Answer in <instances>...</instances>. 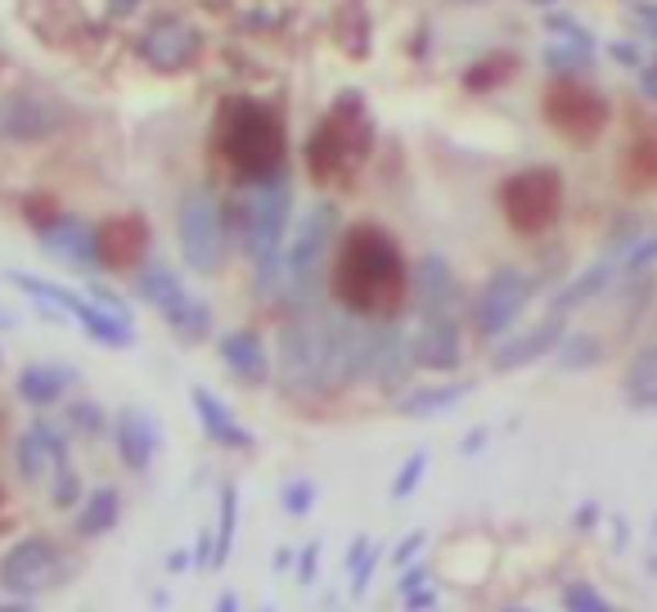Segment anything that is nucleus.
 <instances>
[{"label": "nucleus", "instance_id": "16", "mask_svg": "<svg viewBox=\"0 0 657 612\" xmlns=\"http://www.w3.org/2000/svg\"><path fill=\"white\" fill-rule=\"evenodd\" d=\"M203 51V36L190 27V23H180V19H163L154 23L145 36H140V55H145V64L154 73H180V68H190Z\"/></svg>", "mask_w": 657, "mask_h": 612}, {"label": "nucleus", "instance_id": "12", "mask_svg": "<svg viewBox=\"0 0 657 612\" xmlns=\"http://www.w3.org/2000/svg\"><path fill=\"white\" fill-rule=\"evenodd\" d=\"M14 468L27 487L51 482L59 468H68V429H59L55 419H36L14 446Z\"/></svg>", "mask_w": 657, "mask_h": 612}, {"label": "nucleus", "instance_id": "4", "mask_svg": "<svg viewBox=\"0 0 657 612\" xmlns=\"http://www.w3.org/2000/svg\"><path fill=\"white\" fill-rule=\"evenodd\" d=\"M293 221V180L279 171L261 180L248 199V253L257 262V289H275V279L285 275V234Z\"/></svg>", "mask_w": 657, "mask_h": 612}, {"label": "nucleus", "instance_id": "25", "mask_svg": "<svg viewBox=\"0 0 657 612\" xmlns=\"http://www.w3.org/2000/svg\"><path fill=\"white\" fill-rule=\"evenodd\" d=\"M190 401H194V414H199V423H203V433H208L221 450H253V433L244 429L240 419H234V410H230L221 397H212L208 388H194Z\"/></svg>", "mask_w": 657, "mask_h": 612}, {"label": "nucleus", "instance_id": "5", "mask_svg": "<svg viewBox=\"0 0 657 612\" xmlns=\"http://www.w3.org/2000/svg\"><path fill=\"white\" fill-rule=\"evenodd\" d=\"M135 293L145 298L167 324H171V334L185 338V343H203L212 334V307L203 298H194L190 289H185V279L167 266V262H149V266H140L135 275Z\"/></svg>", "mask_w": 657, "mask_h": 612}, {"label": "nucleus", "instance_id": "7", "mask_svg": "<svg viewBox=\"0 0 657 612\" xmlns=\"http://www.w3.org/2000/svg\"><path fill=\"white\" fill-rule=\"evenodd\" d=\"M500 212H504L509 230L536 240L563 212V176L554 167H527L519 176H509L500 185Z\"/></svg>", "mask_w": 657, "mask_h": 612}, {"label": "nucleus", "instance_id": "26", "mask_svg": "<svg viewBox=\"0 0 657 612\" xmlns=\"http://www.w3.org/2000/svg\"><path fill=\"white\" fill-rule=\"evenodd\" d=\"M414 369H419V360H414V338L401 334V329H392V324H383L379 356H374L369 379L379 383L383 392H397V388H405V379H410Z\"/></svg>", "mask_w": 657, "mask_h": 612}, {"label": "nucleus", "instance_id": "34", "mask_svg": "<svg viewBox=\"0 0 657 612\" xmlns=\"http://www.w3.org/2000/svg\"><path fill=\"white\" fill-rule=\"evenodd\" d=\"M599 360V338H590V334H563V343H558V365L563 369H590Z\"/></svg>", "mask_w": 657, "mask_h": 612}, {"label": "nucleus", "instance_id": "2", "mask_svg": "<svg viewBox=\"0 0 657 612\" xmlns=\"http://www.w3.org/2000/svg\"><path fill=\"white\" fill-rule=\"evenodd\" d=\"M212 145H216V154L230 163L234 176L261 185V180H270V176L285 171L289 131H285V118H279L270 104H261V100H253V96H230V100H221V109H216Z\"/></svg>", "mask_w": 657, "mask_h": 612}, {"label": "nucleus", "instance_id": "14", "mask_svg": "<svg viewBox=\"0 0 657 612\" xmlns=\"http://www.w3.org/2000/svg\"><path fill=\"white\" fill-rule=\"evenodd\" d=\"M410 302L419 315H459L464 293H459V279L450 270V262L442 253H424L410 270Z\"/></svg>", "mask_w": 657, "mask_h": 612}, {"label": "nucleus", "instance_id": "37", "mask_svg": "<svg viewBox=\"0 0 657 612\" xmlns=\"http://www.w3.org/2000/svg\"><path fill=\"white\" fill-rule=\"evenodd\" d=\"M315 500H320L315 478H298V482H289L285 491H279V504H285L289 518H307V513L315 509Z\"/></svg>", "mask_w": 657, "mask_h": 612}, {"label": "nucleus", "instance_id": "18", "mask_svg": "<svg viewBox=\"0 0 657 612\" xmlns=\"http://www.w3.org/2000/svg\"><path fill=\"white\" fill-rule=\"evenodd\" d=\"M320 365H324V334L320 320H298L285 329V343H279V374H285L289 388H320Z\"/></svg>", "mask_w": 657, "mask_h": 612}, {"label": "nucleus", "instance_id": "1", "mask_svg": "<svg viewBox=\"0 0 657 612\" xmlns=\"http://www.w3.org/2000/svg\"><path fill=\"white\" fill-rule=\"evenodd\" d=\"M334 298L365 320H392L410 302V266L383 225H352L334 253Z\"/></svg>", "mask_w": 657, "mask_h": 612}, {"label": "nucleus", "instance_id": "23", "mask_svg": "<svg viewBox=\"0 0 657 612\" xmlns=\"http://www.w3.org/2000/svg\"><path fill=\"white\" fill-rule=\"evenodd\" d=\"M216 352H221V360L230 365L234 379H244V383H253V388L270 379V352H266V343H261L257 329H234V334H221Z\"/></svg>", "mask_w": 657, "mask_h": 612}, {"label": "nucleus", "instance_id": "59", "mask_svg": "<svg viewBox=\"0 0 657 612\" xmlns=\"http://www.w3.org/2000/svg\"><path fill=\"white\" fill-rule=\"evenodd\" d=\"M261 612H275V608H270V603H266V608H261Z\"/></svg>", "mask_w": 657, "mask_h": 612}, {"label": "nucleus", "instance_id": "53", "mask_svg": "<svg viewBox=\"0 0 657 612\" xmlns=\"http://www.w3.org/2000/svg\"><path fill=\"white\" fill-rule=\"evenodd\" d=\"M482 446H487V429H478V433L464 437V455H474V450H482Z\"/></svg>", "mask_w": 657, "mask_h": 612}, {"label": "nucleus", "instance_id": "9", "mask_svg": "<svg viewBox=\"0 0 657 612\" xmlns=\"http://www.w3.org/2000/svg\"><path fill=\"white\" fill-rule=\"evenodd\" d=\"M536 298V279L519 266H500L487 285L478 289V298L468 302V324H474V334L495 343L504 338L513 324H519V315L527 311V302Z\"/></svg>", "mask_w": 657, "mask_h": 612}, {"label": "nucleus", "instance_id": "52", "mask_svg": "<svg viewBox=\"0 0 657 612\" xmlns=\"http://www.w3.org/2000/svg\"><path fill=\"white\" fill-rule=\"evenodd\" d=\"M289 563H293V549H289V545H279V549H275V572L285 577V572H289Z\"/></svg>", "mask_w": 657, "mask_h": 612}, {"label": "nucleus", "instance_id": "40", "mask_svg": "<svg viewBox=\"0 0 657 612\" xmlns=\"http://www.w3.org/2000/svg\"><path fill=\"white\" fill-rule=\"evenodd\" d=\"M379 558H383V545H369V549L360 554L356 568H347V577H352V599L365 594V586L374 581V568H379Z\"/></svg>", "mask_w": 657, "mask_h": 612}, {"label": "nucleus", "instance_id": "55", "mask_svg": "<svg viewBox=\"0 0 657 612\" xmlns=\"http://www.w3.org/2000/svg\"><path fill=\"white\" fill-rule=\"evenodd\" d=\"M639 90H644L648 100H657V68H648V73L639 77Z\"/></svg>", "mask_w": 657, "mask_h": 612}, {"label": "nucleus", "instance_id": "49", "mask_svg": "<svg viewBox=\"0 0 657 612\" xmlns=\"http://www.w3.org/2000/svg\"><path fill=\"white\" fill-rule=\"evenodd\" d=\"M635 19L657 36V5H635Z\"/></svg>", "mask_w": 657, "mask_h": 612}, {"label": "nucleus", "instance_id": "36", "mask_svg": "<svg viewBox=\"0 0 657 612\" xmlns=\"http://www.w3.org/2000/svg\"><path fill=\"white\" fill-rule=\"evenodd\" d=\"M86 500V487H81V478H77V468L68 464V468H59V474L51 478V504L55 509H73L77 513V504Z\"/></svg>", "mask_w": 657, "mask_h": 612}, {"label": "nucleus", "instance_id": "51", "mask_svg": "<svg viewBox=\"0 0 657 612\" xmlns=\"http://www.w3.org/2000/svg\"><path fill=\"white\" fill-rule=\"evenodd\" d=\"M0 612H36V608H32V599H23V594H14L10 603H5V599H0Z\"/></svg>", "mask_w": 657, "mask_h": 612}, {"label": "nucleus", "instance_id": "22", "mask_svg": "<svg viewBox=\"0 0 657 612\" xmlns=\"http://www.w3.org/2000/svg\"><path fill=\"white\" fill-rule=\"evenodd\" d=\"M563 334H568V315H554V311H549L541 324L523 329V334H513V338L495 352V369H523V365H532V360L558 352Z\"/></svg>", "mask_w": 657, "mask_h": 612}, {"label": "nucleus", "instance_id": "21", "mask_svg": "<svg viewBox=\"0 0 657 612\" xmlns=\"http://www.w3.org/2000/svg\"><path fill=\"white\" fill-rule=\"evenodd\" d=\"M77 383H81V374L73 365H64V360H32V365L19 369L14 392H19V401L45 410V405H59Z\"/></svg>", "mask_w": 657, "mask_h": 612}, {"label": "nucleus", "instance_id": "15", "mask_svg": "<svg viewBox=\"0 0 657 612\" xmlns=\"http://www.w3.org/2000/svg\"><path fill=\"white\" fill-rule=\"evenodd\" d=\"M109 433H113V450L118 459L131 468V474H149L158 450H163V429H158V419L145 414L140 405H122L109 423Z\"/></svg>", "mask_w": 657, "mask_h": 612}, {"label": "nucleus", "instance_id": "3", "mask_svg": "<svg viewBox=\"0 0 657 612\" xmlns=\"http://www.w3.org/2000/svg\"><path fill=\"white\" fill-rule=\"evenodd\" d=\"M374 149V122L356 96H343L307 140V171L315 185H347Z\"/></svg>", "mask_w": 657, "mask_h": 612}, {"label": "nucleus", "instance_id": "29", "mask_svg": "<svg viewBox=\"0 0 657 612\" xmlns=\"http://www.w3.org/2000/svg\"><path fill=\"white\" fill-rule=\"evenodd\" d=\"M468 392H474V383H468V379L437 383V388H405V392L397 397V414H405V419H428V414H442V410L459 405Z\"/></svg>", "mask_w": 657, "mask_h": 612}, {"label": "nucleus", "instance_id": "56", "mask_svg": "<svg viewBox=\"0 0 657 612\" xmlns=\"http://www.w3.org/2000/svg\"><path fill=\"white\" fill-rule=\"evenodd\" d=\"M140 5H145V0H109V10H118V14H131Z\"/></svg>", "mask_w": 657, "mask_h": 612}, {"label": "nucleus", "instance_id": "17", "mask_svg": "<svg viewBox=\"0 0 657 612\" xmlns=\"http://www.w3.org/2000/svg\"><path fill=\"white\" fill-rule=\"evenodd\" d=\"M36 240L45 253H55L73 270H100V234L81 216H55L36 230Z\"/></svg>", "mask_w": 657, "mask_h": 612}, {"label": "nucleus", "instance_id": "13", "mask_svg": "<svg viewBox=\"0 0 657 612\" xmlns=\"http://www.w3.org/2000/svg\"><path fill=\"white\" fill-rule=\"evenodd\" d=\"M68 126V109L51 96H10L0 100V140H14V145H32Z\"/></svg>", "mask_w": 657, "mask_h": 612}, {"label": "nucleus", "instance_id": "41", "mask_svg": "<svg viewBox=\"0 0 657 612\" xmlns=\"http://www.w3.org/2000/svg\"><path fill=\"white\" fill-rule=\"evenodd\" d=\"M495 73H504V77H509V73H513V59L495 55V59H487V64H478V68H468V77H464V81H468V90H487V86H495V81H500Z\"/></svg>", "mask_w": 657, "mask_h": 612}, {"label": "nucleus", "instance_id": "33", "mask_svg": "<svg viewBox=\"0 0 657 612\" xmlns=\"http://www.w3.org/2000/svg\"><path fill=\"white\" fill-rule=\"evenodd\" d=\"M545 64L558 77H577L581 68H590V45H581V41H554L549 51H545Z\"/></svg>", "mask_w": 657, "mask_h": 612}, {"label": "nucleus", "instance_id": "11", "mask_svg": "<svg viewBox=\"0 0 657 612\" xmlns=\"http://www.w3.org/2000/svg\"><path fill=\"white\" fill-rule=\"evenodd\" d=\"M68 577V558H64V545L55 536H23L14 541L5 554H0V590H10V594H41V590H51Z\"/></svg>", "mask_w": 657, "mask_h": 612}, {"label": "nucleus", "instance_id": "24", "mask_svg": "<svg viewBox=\"0 0 657 612\" xmlns=\"http://www.w3.org/2000/svg\"><path fill=\"white\" fill-rule=\"evenodd\" d=\"M613 285H622V248H613V253H603L594 266H586L568 289H563L558 298H554V315H568L572 307H586V302H594L599 293H608Z\"/></svg>", "mask_w": 657, "mask_h": 612}, {"label": "nucleus", "instance_id": "35", "mask_svg": "<svg viewBox=\"0 0 657 612\" xmlns=\"http://www.w3.org/2000/svg\"><path fill=\"white\" fill-rule=\"evenodd\" d=\"M424 474H428V450H414V455L397 468V478H392V500H397V504L410 500V496L419 491V482H424Z\"/></svg>", "mask_w": 657, "mask_h": 612}, {"label": "nucleus", "instance_id": "44", "mask_svg": "<svg viewBox=\"0 0 657 612\" xmlns=\"http://www.w3.org/2000/svg\"><path fill=\"white\" fill-rule=\"evenodd\" d=\"M90 302H96V307H104L109 315H118V320H126L131 324V307L118 298V293H109V289H100V285H90V293H86Z\"/></svg>", "mask_w": 657, "mask_h": 612}, {"label": "nucleus", "instance_id": "30", "mask_svg": "<svg viewBox=\"0 0 657 612\" xmlns=\"http://www.w3.org/2000/svg\"><path fill=\"white\" fill-rule=\"evenodd\" d=\"M216 554H212V568H225L230 554H234V536H240V487L225 482L221 487V518H216Z\"/></svg>", "mask_w": 657, "mask_h": 612}, {"label": "nucleus", "instance_id": "57", "mask_svg": "<svg viewBox=\"0 0 657 612\" xmlns=\"http://www.w3.org/2000/svg\"><path fill=\"white\" fill-rule=\"evenodd\" d=\"M613 59H622V64H635V45H613Z\"/></svg>", "mask_w": 657, "mask_h": 612}, {"label": "nucleus", "instance_id": "10", "mask_svg": "<svg viewBox=\"0 0 657 612\" xmlns=\"http://www.w3.org/2000/svg\"><path fill=\"white\" fill-rule=\"evenodd\" d=\"M541 109H545V122L563 140H577V145H590L608 126V100L581 77H554Z\"/></svg>", "mask_w": 657, "mask_h": 612}, {"label": "nucleus", "instance_id": "43", "mask_svg": "<svg viewBox=\"0 0 657 612\" xmlns=\"http://www.w3.org/2000/svg\"><path fill=\"white\" fill-rule=\"evenodd\" d=\"M424 545H428V532H424V527H414L405 541H397V545H392V568L401 572L405 563H414V558H419V549H424Z\"/></svg>", "mask_w": 657, "mask_h": 612}, {"label": "nucleus", "instance_id": "8", "mask_svg": "<svg viewBox=\"0 0 657 612\" xmlns=\"http://www.w3.org/2000/svg\"><path fill=\"white\" fill-rule=\"evenodd\" d=\"M334 230H338V208L334 203H315L298 230H293V244L285 253V285L289 298L307 302L320 289V275L328 266V244H334Z\"/></svg>", "mask_w": 657, "mask_h": 612}, {"label": "nucleus", "instance_id": "38", "mask_svg": "<svg viewBox=\"0 0 657 612\" xmlns=\"http://www.w3.org/2000/svg\"><path fill=\"white\" fill-rule=\"evenodd\" d=\"M626 392H631V401H635V405L657 410V360H639V365L631 369Z\"/></svg>", "mask_w": 657, "mask_h": 612}, {"label": "nucleus", "instance_id": "39", "mask_svg": "<svg viewBox=\"0 0 657 612\" xmlns=\"http://www.w3.org/2000/svg\"><path fill=\"white\" fill-rule=\"evenodd\" d=\"M631 167H635L639 176L657 180V126H653V131H644V135L635 140V149H631Z\"/></svg>", "mask_w": 657, "mask_h": 612}, {"label": "nucleus", "instance_id": "20", "mask_svg": "<svg viewBox=\"0 0 657 612\" xmlns=\"http://www.w3.org/2000/svg\"><path fill=\"white\" fill-rule=\"evenodd\" d=\"M414 360H419V369H437V374L459 369V360H464V329H459V320L455 315H428L424 324H419Z\"/></svg>", "mask_w": 657, "mask_h": 612}, {"label": "nucleus", "instance_id": "28", "mask_svg": "<svg viewBox=\"0 0 657 612\" xmlns=\"http://www.w3.org/2000/svg\"><path fill=\"white\" fill-rule=\"evenodd\" d=\"M90 338H96L100 347H113V352H126V347H135V324H126V320H118V315H109L104 307H96L86 293H77V302H73V311H68Z\"/></svg>", "mask_w": 657, "mask_h": 612}, {"label": "nucleus", "instance_id": "42", "mask_svg": "<svg viewBox=\"0 0 657 612\" xmlns=\"http://www.w3.org/2000/svg\"><path fill=\"white\" fill-rule=\"evenodd\" d=\"M428 577H433L428 558H414V563H405V572H397V594L405 599V594H414V590H424V586H428Z\"/></svg>", "mask_w": 657, "mask_h": 612}, {"label": "nucleus", "instance_id": "54", "mask_svg": "<svg viewBox=\"0 0 657 612\" xmlns=\"http://www.w3.org/2000/svg\"><path fill=\"white\" fill-rule=\"evenodd\" d=\"M212 612H240V594H234V590H225L221 599H216V608Z\"/></svg>", "mask_w": 657, "mask_h": 612}, {"label": "nucleus", "instance_id": "48", "mask_svg": "<svg viewBox=\"0 0 657 612\" xmlns=\"http://www.w3.org/2000/svg\"><path fill=\"white\" fill-rule=\"evenodd\" d=\"M369 545H374V541H369V536H356V541H352V545H347V558H343V568H356V563H360V554H365V549H369Z\"/></svg>", "mask_w": 657, "mask_h": 612}, {"label": "nucleus", "instance_id": "46", "mask_svg": "<svg viewBox=\"0 0 657 612\" xmlns=\"http://www.w3.org/2000/svg\"><path fill=\"white\" fill-rule=\"evenodd\" d=\"M433 608H437V590H433V586L405 594V612H433Z\"/></svg>", "mask_w": 657, "mask_h": 612}, {"label": "nucleus", "instance_id": "31", "mask_svg": "<svg viewBox=\"0 0 657 612\" xmlns=\"http://www.w3.org/2000/svg\"><path fill=\"white\" fill-rule=\"evenodd\" d=\"M109 423L113 419L104 414V405L90 397H77L68 405V433H77V437H100V433H109Z\"/></svg>", "mask_w": 657, "mask_h": 612}, {"label": "nucleus", "instance_id": "6", "mask_svg": "<svg viewBox=\"0 0 657 612\" xmlns=\"http://www.w3.org/2000/svg\"><path fill=\"white\" fill-rule=\"evenodd\" d=\"M176 244L194 275H216L225 266V208L203 185L176 208Z\"/></svg>", "mask_w": 657, "mask_h": 612}, {"label": "nucleus", "instance_id": "58", "mask_svg": "<svg viewBox=\"0 0 657 612\" xmlns=\"http://www.w3.org/2000/svg\"><path fill=\"white\" fill-rule=\"evenodd\" d=\"M10 324H14V315H10V311H0V329H10Z\"/></svg>", "mask_w": 657, "mask_h": 612}, {"label": "nucleus", "instance_id": "27", "mask_svg": "<svg viewBox=\"0 0 657 612\" xmlns=\"http://www.w3.org/2000/svg\"><path fill=\"white\" fill-rule=\"evenodd\" d=\"M118 518H122V491L118 487H96V491H86V500L73 513V536L77 541H100L118 527Z\"/></svg>", "mask_w": 657, "mask_h": 612}, {"label": "nucleus", "instance_id": "50", "mask_svg": "<svg viewBox=\"0 0 657 612\" xmlns=\"http://www.w3.org/2000/svg\"><path fill=\"white\" fill-rule=\"evenodd\" d=\"M594 518H599V504H586V509L572 513V523H577V527H594Z\"/></svg>", "mask_w": 657, "mask_h": 612}, {"label": "nucleus", "instance_id": "45", "mask_svg": "<svg viewBox=\"0 0 657 612\" xmlns=\"http://www.w3.org/2000/svg\"><path fill=\"white\" fill-rule=\"evenodd\" d=\"M315 577H320V541L302 545V554H298V581H302V586H311Z\"/></svg>", "mask_w": 657, "mask_h": 612}, {"label": "nucleus", "instance_id": "32", "mask_svg": "<svg viewBox=\"0 0 657 612\" xmlns=\"http://www.w3.org/2000/svg\"><path fill=\"white\" fill-rule=\"evenodd\" d=\"M563 612H622L594 581H568L563 586Z\"/></svg>", "mask_w": 657, "mask_h": 612}, {"label": "nucleus", "instance_id": "47", "mask_svg": "<svg viewBox=\"0 0 657 612\" xmlns=\"http://www.w3.org/2000/svg\"><path fill=\"white\" fill-rule=\"evenodd\" d=\"M190 568H194V558L185 554V549H171V554H167V572H171V577H180V572H190Z\"/></svg>", "mask_w": 657, "mask_h": 612}, {"label": "nucleus", "instance_id": "19", "mask_svg": "<svg viewBox=\"0 0 657 612\" xmlns=\"http://www.w3.org/2000/svg\"><path fill=\"white\" fill-rule=\"evenodd\" d=\"M100 234V266L109 270H131L149 257V244H154V234H149V221L145 216H109L104 225H96Z\"/></svg>", "mask_w": 657, "mask_h": 612}]
</instances>
